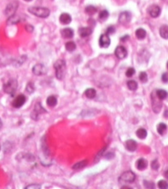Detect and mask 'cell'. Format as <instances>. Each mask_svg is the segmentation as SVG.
Listing matches in <instances>:
<instances>
[{
    "instance_id": "obj_23",
    "label": "cell",
    "mask_w": 168,
    "mask_h": 189,
    "mask_svg": "<svg viewBox=\"0 0 168 189\" xmlns=\"http://www.w3.org/2000/svg\"><path fill=\"white\" fill-rule=\"evenodd\" d=\"M136 136L139 137L140 139H145L147 137V132L144 128H139L137 129V131L136 132Z\"/></svg>"
},
{
    "instance_id": "obj_19",
    "label": "cell",
    "mask_w": 168,
    "mask_h": 189,
    "mask_svg": "<svg viewBox=\"0 0 168 189\" xmlns=\"http://www.w3.org/2000/svg\"><path fill=\"white\" fill-rule=\"evenodd\" d=\"M160 35L162 38L168 39V26L167 25H162L160 28Z\"/></svg>"
},
{
    "instance_id": "obj_41",
    "label": "cell",
    "mask_w": 168,
    "mask_h": 189,
    "mask_svg": "<svg viewBox=\"0 0 168 189\" xmlns=\"http://www.w3.org/2000/svg\"><path fill=\"white\" fill-rule=\"evenodd\" d=\"M126 38H128L127 35V36L123 37V38H121V40H122V41H126Z\"/></svg>"
},
{
    "instance_id": "obj_13",
    "label": "cell",
    "mask_w": 168,
    "mask_h": 189,
    "mask_svg": "<svg viewBox=\"0 0 168 189\" xmlns=\"http://www.w3.org/2000/svg\"><path fill=\"white\" fill-rule=\"evenodd\" d=\"M110 44H111V40H110V38L108 36V33L102 34L99 38V45L101 48H108Z\"/></svg>"
},
{
    "instance_id": "obj_36",
    "label": "cell",
    "mask_w": 168,
    "mask_h": 189,
    "mask_svg": "<svg viewBox=\"0 0 168 189\" xmlns=\"http://www.w3.org/2000/svg\"><path fill=\"white\" fill-rule=\"evenodd\" d=\"M114 32H115V28H114V27H112V26L108 27V28L107 29V33H108V34H112V33H114Z\"/></svg>"
},
{
    "instance_id": "obj_33",
    "label": "cell",
    "mask_w": 168,
    "mask_h": 189,
    "mask_svg": "<svg viewBox=\"0 0 168 189\" xmlns=\"http://www.w3.org/2000/svg\"><path fill=\"white\" fill-rule=\"evenodd\" d=\"M26 90L28 93H32L34 92V85L32 83H28V85H27V88H26Z\"/></svg>"
},
{
    "instance_id": "obj_9",
    "label": "cell",
    "mask_w": 168,
    "mask_h": 189,
    "mask_svg": "<svg viewBox=\"0 0 168 189\" xmlns=\"http://www.w3.org/2000/svg\"><path fill=\"white\" fill-rule=\"evenodd\" d=\"M46 113V110L42 107V105H41L40 103H36V105H35V108H34V110H33V112H32L31 117H32L34 120H38V115H39L40 113Z\"/></svg>"
},
{
    "instance_id": "obj_29",
    "label": "cell",
    "mask_w": 168,
    "mask_h": 189,
    "mask_svg": "<svg viewBox=\"0 0 168 189\" xmlns=\"http://www.w3.org/2000/svg\"><path fill=\"white\" fill-rule=\"evenodd\" d=\"M85 11L87 13L90 14V15H92L94 13H96L97 12V8L94 6H88L87 8H85Z\"/></svg>"
},
{
    "instance_id": "obj_32",
    "label": "cell",
    "mask_w": 168,
    "mask_h": 189,
    "mask_svg": "<svg viewBox=\"0 0 168 189\" xmlns=\"http://www.w3.org/2000/svg\"><path fill=\"white\" fill-rule=\"evenodd\" d=\"M158 187L161 189H167L168 188V182L165 180H161L158 182Z\"/></svg>"
},
{
    "instance_id": "obj_16",
    "label": "cell",
    "mask_w": 168,
    "mask_h": 189,
    "mask_svg": "<svg viewBox=\"0 0 168 189\" xmlns=\"http://www.w3.org/2000/svg\"><path fill=\"white\" fill-rule=\"evenodd\" d=\"M92 32V28H88V27H86V28H79V30H78L79 35H80L82 38H86V37H88L89 35H91Z\"/></svg>"
},
{
    "instance_id": "obj_15",
    "label": "cell",
    "mask_w": 168,
    "mask_h": 189,
    "mask_svg": "<svg viewBox=\"0 0 168 189\" xmlns=\"http://www.w3.org/2000/svg\"><path fill=\"white\" fill-rule=\"evenodd\" d=\"M59 21H60L61 24H69L71 22H72V18L71 16L67 13H62L59 17Z\"/></svg>"
},
{
    "instance_id": "obj_42",
    "label": "cell",
    "mask_w": 168,
    "mask_h": 189,
    "mask_svg": "<svg viewBox=\"0 0 168 189\" xmlns=\"http://www.w3.org/2000/svg\"><path fill=\"white\" fill-rule=\"evenodd\" d=\"M1 127H2V122L0 120V128H1Z\"/></svg>"
},
{
    "instance_id": "obj_14",
    "label": "cell",
    "mask_w": 168,
    "mask_h": 189,
    "mask_svg": "<svg viewBox=\"0 0 168 189\" xmlns=\"http://www.w3.org/2000/svg\"><path fill=\"white\" fill-rule=\"evenodd\" d=\"M125 147H126V148L127 149L128 151L134 152L137 148V143H136V142L135 140L129 139V140H127V141L125 142Z\"/></svg>"
},
{
    "instance_id": "obj_27",
    "label": "cell",
    "mask_w": 168,
    "mask_h": 189,
    "mask_svg": "<svg viewBox=\"0 0 168 189\" xmlns=\"http://www.w3.org/2000/svg\"><path fill=\"white\" fill-rule=\"evenodd\" d=\"M128 89L132 91H135L137 89V83L134 80H130L127 82Z\"/></svg>"
},
{
    "instance_id": "obj_12",
    "label": "cell",
    "mask_w": 168,
    "mask_h": 189,
    "mask_svg": "<svg viewBox=\"0 0 168 189\" xmlns=\"http://www.w3.org/2000/svg\"><path fill=\"white\" fill-rule=\"evenodd\" d=\"M147 12L149 13V15L152 18H157L161 14V8L157 5L153 4L148 8Z\"/></svg>"
},
{
    "instance_id": "obj_24",
    "label": "cell",
    "mask_w": 168,
    "mask_h": 189,
    "mask_svg": "<svg viewBox=\"0 0 168 189\" xmlns=\"http://www.w3.org/2000/svg\"><path fill=\"white\" fill-rule=\"evenodd\" d=\"M57 103V99L55 96H49L47 99V104L49 107H54Z\"/></svg>"
},
{
    "instance_id": "obj_38",
    "label": "cell",
    "mask_w": 168,
    "mask_h": 189,
    "mask_svg": "<svg viewBox=\"0 0 168 189\" xmlns=\"http://www.w3.org/2000/svg\"><path fill=\"white\" fill-rule=\"evenodd\" d=\"M26 189H30V188H41V187L39 185H36V184H32V185H29L28 187L25 188Z\"/></svg>"
},
{
    "instance_id": "obj_8",
    "label": "cell",
    "mask_w": 168,
    "mask_h": 189,
    "mask_svg": "<svg viewBox=\"0 0 168 189\" xmlns=\"http://www.w3.org/2000/svg\"><path fill=\"white\" fill-rule=\"evenodd\" d=\"M26 103V97L24 94H20L15 97V99L13 101L12 106L15 109H19Z\"/></svg>"
},
{
    "instance_id": "obj_6",
    "label": "cell",
    "mask_w": 168,
    "mask_h": 189,
    "mask_svg": "<svg viewBox=\"0 0 168 189\" xmlns=\"http://www.w3.org/2000/svg\"><path fill=\"white\" fill-rule=\"evenodd\" d=\"M18 7V3L16 1H13L11 3H9L5 8V11H4L5 15L8 17L13 16V14H15Z\"/></svg>"
},
{
    "instance_id": "obj_20",
    "label": "cell",
    "mask_w": 168,
    "mask_h": 189,
    "mask_svg": "<svg viewBox=\"0 0 168 189\" xmlns=\"http://www.w3.org/2000/svg\"><path fill=\"white\" fill-rule=\"evenodd\" d=\"M146 36H147V32L143 28H138L136 31V37L138 39H140V40L144 39Z\"/></svg>"
},
{
    "instance_id": "obj_25",
    "label": "cell",
    "mask_w": 168,
    "mask_h": 189,
    "mask_svg": "<svg viewBox=\"0 0 168 189\" xmlns=\"http://www.w3.org/2000/svg\"><path fill=\"white\" fill-rule=\"evenodd\" d=\"M87 164H88V161L87 160L81 161L72 166V169H74V170H80V169L85 168L87 166Z\"/></svg>"
},
{
    "instance_id": "obj_10",
    "label": "cell",
    "mask_w": 168,
    "mask_h": 189,
    "mask_svg": "<svg viewBox=\"0 0 168 189\" xmlns=\"http://www.w3.org/2000/svg\"><path fill=\"white\" fill-rule=\"evenodd\" d=\"M131 18H132V14L129 12H122L121 13L120 15H119V18H118V21L121 24H127L130 21H131Z\"/></svg>"
},
{
    "instance_id": "obj_40",
    "label": "cell",
    "mask_w": 168,
    "mask_h": 189,
    "mask_svg": "<svg viewBox=\"0 0 168 189\" xmlns=\"http://www.w3.org/2000/svg\"><path fill=\"white\" fill-rule=\"evenodd\" d=\"M165 177H166L167 179H168V170H167L166 173H165Z\"/></svg>"
},
{
    "instance_id": "obj_7",
    "label": "cell",
    "mask_w": 168,
    "mask_h": 189,
    "mask_svg": "<svg viewBox=\"0 0 168 189\" xmlns=\"http://www.w3.org/2000/svg\"><path fill=\"white\" fill-rule=\"evenodd\" d=\"M48 69L42 63H38V64L34 65L32 68V72L33 74H35L37 76H42L47 73Z\"/></svg>"
},
{
    "instance_id": "obj_30",
    "label": "cell",
    "mask_w": 168,
    "mask_h": 189,
    "mask_svg": "<svg viewBox=\"0 0 168 189\" xmlns=\"http://www.w3.org/2000/svg\"><path fill=\"white\" fill-rule=\"evenodd\" d=\"M108 16H109V13L107 10H102L99 13V18L101 20H106L108 18Z\"/></svg>"
},
{
    "instance_id": "obj_17",
    "label": "cell",
    "mask_w": 168,
    "mask_h": 189,
    "mask_svg": "<svg viewBox=\"0 0 168 189\" xmlns=\"http://www.w3.org/2000/svg\"><path fill=\"white\" fill-rule=\"evenodd\" d=\"M61 32H62V36L65 38H72V37H73V34H74L73 30L70 28H63L61 31Z\"/></svg>"
},
{
    "instance_id": "obj_21",
    "label": "cell",
    "mask_w": 168,
    "mask_h": 189,
    "mask_svg": "<svg viewBox=\"0 0 168 189\" xmlns=\"http://www.w3.org/2000/svg\"><path fill=\"white\" fill-rule=\"evenodd\" d=\"M156 96L160 98L161 100H164L168 97V93L167 91H165L163 89H158L156 91Z\"/></svg>"
},
{
    "instance_id": "obj_31",
    "label": "cell",
    "mask_w": 168,
    "mask_h": 189,
    "mask_svg": "<svg viewBox=\"0 0 168 189\" xmlns=\"http://www.w3.org/2000/svg\"><path fill=\"white\" fill-rule=\"evenodd\" d=\"M147 74L146 72H141L140 75H139V79L141 83H147Z\"/></svg>"
},
{
    "instance_id": "obj_2",
    "label": "cell",
    "mask_w": 168,
    "mask_h": 189,
    "mask_svg": "<svg viewBox=\"0 0 168 189\" xmlns=\"http://www.w3.org/2000/svg\"><path fill=\"white\" fill-rule=\"evenodd\" d=\"M54 69L56 71V77L58 79H63L64 77V71L66 69V62L63 59H59L55 62L54 63Z\"/></svg>"
},
{
    "instance_id": "obj_44",
    "label": "cell",
    "mask_w": 168,
    "mask_h": 189,
    "mask_svg": "<svg viewBox=\"0 0 168 189\" xmlns=\"http://www.w3.org/2000/svg\"><path fill=\"white\" fill-rule=\"evenodd\" d=\"M167 69H168V62H167Z\"/></svg>"
},
{
    "instance_id": "obj_11",
    "label": "cell",
    "mask_w": 168,
    "mask_h": 189,
    "mask_svg": "<svg viewBox=\"0 0 168 189\" xmlns=\"http://www.w3.org/2000/svg\"><path fill=\"white\" fill-rule=\"evenodd\" d=\"M115 55L119 59H124L127 56V50L123 46H118L115 49Z\"/></svg>"
},
{
    "instance_id": "obj_37",
    "label": "cell",
    "mask_w": 168,
    "mask_h": 189,
    "mask_svg": "<svg viewBox=\"0 0 168 189\" xmlns=\"http://www.w3.org/2000/svg\"><path fill=\"white\" fill-rule=\"evenodd\" d=\"M25 29H26L28 32H31L33 31V27H32V25H29V24H28V25H26Z\"/></svg>"
},
{
    "instance_id": "obj_3",
    "label": "cell",
    "mask_w": 168,
    "mask_h": 189,
    "mask_svg": "<svg viewBox=\"0 0 168 189\" xmlns=\"http://www.w3.org/2000/svg\"><path fill=\"white\" fill-rule=\"evenodd\" d=\"M18 88V81L14 78H11L4 84V91L8 94H13L15 93Z\"/></svg>"
},
{
    "instance_id": "obj_43",
    "label": "cell",
    "mask_w": 168,
    "mask_h": 189,
    "mask_svg": "<svg viewBox=\"0 0 168 189\" xmlns=\"http://www.w3.org/2000/svg\"><path fill=\"white\" fill-rule=\"evenodd\" d=\"M24 1H26V2H30V1H32V0H24Z\"/></svg>"
},
{
    "instance_id": "obj_28",
    "label": "cell",
    "mask_w": 168,
    "mask_h": 189,
    "mask_svg": "<svg viewBox=\"0 0 168 189\" xmlns=\"http://www.w3.org/2000/svg\"><path fill=\"white\" fill-rule=\"evenodd\" d=\"M156 129H157V132L160 135H163L166 132V130H167V125L165 123H159Z\"/></svg>"
},
{
    "instance_id": "obj_5",
    "label": "cell",
    "mask_w": 168,
    "mask_h": 189,
    "mask_svg": "<svg viewBox=\"0 0 168 189\" xmlns=\"http://www.w3.org/2000/svg\"><path fill=\"white\" fill-rule=\"evenodd\" d=\"M136 179V175L132 171H127L123 173L120 177V181L126 183H132Z\"/></svg>"
},
{
    "instance_id": "obj_26",
    "label": "cell",
    "mask_w": 168,
    "mask_h": 189,
    "mask_svg": "<svg viewBox=\"0 0 168 189\" xmlns=\"http://www.w3.org/2000/svg\"><path fill=\"white\" fill-rule=\"evenodd\" d=\"M65 48L68 50V52H72L76 49V44L74 42H72V41H69L66 44H65Z\"/></svg>"
},
{
    "instance_id": "obj_22",
    "label": "cell",
    "mask_w": 168,
    "mask_h": 189,
    "mask_svg": "<svg viewBox=\"0 0 168 189\" xmlns=\"http://www.w3.org/2000/svg\"><path fill=\"white\" fill-rule=\"evenodd\" d=\"M84 93H85V96L87 97L88 98H90V99L94 98L97 95L96 90L94 89H88Z\"/></svg>"
},
{
    "instance_id": "obj_35",
    "label": "cell",
    "mask_w": 168,
    "mask_h": 189,
    "mask_svg": "<svg viewBox=\"0 0 168 189\" xmlns=\"http://www.w3.org/2000/svg\"><path fill=\"white\" fill-rule=\"evenodd\" d=\"M159 167H160V164H159V162L157 161V159H155V160H153V161L152 162V169H154V170H158Z\"/></svg>"
},
{
    "instance_id": "obj_34",
    "label": "cell",
    "mask_w": 168,
    "mask_h": 189,
    "mask_svg": "<svg viewBox=\"0 0 168 189\" xmlns=\"http://www.w3.org/2000/svg\"><path fill=\"white\" fill-rule=\"evenodd\" d=\"M134 74H135V69H133V68H129L127 70V72H126V76L128 77V78H131Z\"/></svg>"
},
{
    "instance_id": "obj_39",
    "label": "cell",
    "mask_w": 168,
    "mask_h": 189,
    "mask_svg": "<svg viewBox=\"0 0 168 189\" xmlns=\"http://www.w3.org/2000/svg\"><path fill=\"white\" fill-rule=\"evenodd\" d=\"M162 82H164V83L168 82V74L167 72L163 73V75H162Z\"/></svg>"
},
{
    "instance_id": "obj_18",
    "label": "cell",
    "mask_w": 168,
    "mask_h": 189,
    "mask_svg": "<svg viewBox=\"0 0 168 189\" xmlns=\"http://www.w3.org/2000/svg\"><path fill=\"white\" fill-rule=\"evenodd\" d=\"M136 168L138 169V170L142 171V170L147 168V162L146 161L144 158H140V159H138L136 161Z\"/></svg>"
},
{
    "instance_id": "obj_1",
    "label": "cell",
    "mask_w": 168,
    "mask_h": 189,
    "mask_svg": "<svg viewBox=\"0 0 168 189\" xmlns=\"http://www.w3.org/2000/svg\"><path fill=\"white\" fill-rule=\"evenodd\" d=\"M28 12L39 18H47L50 14V10L43 7H30L28 8Z\"/></svg>"
},
{
    "instance_id": "obj_45",
    "label": "cell",
    "mask_w": 168,
    "mask_h": 189,
    "mask_svg": "<svg viewBox=\"0 0 168 189\" xmlns=\"http://www.w3.org/2000/svg\"><path fill=\"white\" fill-rule=\"evenodd\" d=\"M0 150H1V146H0Z\"/></svg>"
},
{
    "instance_id": "obj_4",
    "label": "cell",
    "mask_w": 168,
    "mask_h": 189,
    "mask_svg": "<svg viewBox=\"0 0 168 189\" xmlns=\"http://www.w3.org/2000/svg\"><path fill=\"white\" fill-rule=\"evenodd\" d=\"M152 109L155 111V113H158L160 112L161 109V106H162V103H161V100L158 97L156 96V91H154L153 93H152Z\"/></svg>"
}]
</instances>
